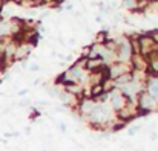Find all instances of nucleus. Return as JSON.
I'll list each match as a JSON object with an SVG mask.
<instances>
[{
	"instance_id": "f257e3e1",
	"label": "nucleus",
	"mask_w": 158,
	"mask_h": 151,
	"mask_svg": "<svg viewBox=\"0 0 158 151\" xmlns=\"http://www.w3.org/2000/svg\"><path fill=\"white\" fill-rule=\"evenodd\" d=\"M158 107V102L154 98H151L144 90L138 95V114H146L149 111H154Z\"/></svg>"
},
{
	"instance_id": "f03ea898",
	"label": "nucleus",
	"mask_w": 158,
	"mask_h": 151,
	"mask_svg": "<svg viewBox=\"0 0 158 151\" xmlns=\"http://www.w3.org/2000/svg\"><path fill=\"white\" fill-rule=\"evenodd\" d=\"M131 72V67L127 63H115L109 67V75L112 79H115L117 76L120 75H124V73H129Z\"/></svg>"
},
{
	"instance_id": "7ed1b4c3",
	"label": "nucleus",
	"mask_w": 158,
	"mask_h": 151,
	"mask_svg": "<svg viewBox=\"0 0 158 151\" xmlns=\"http://www.w3.org/2000/svg\"><path fill=\"white\" fill-rule=\"evenodd\" d=\"M131 81H132V73L129 72V73H124V75L117 76V78L114 79V86H115V89H117V87H123V86L129 84Z\"/></svg>"
},
{
	"instance_id": "20e7f679",
	"label": "nucleus",
	"mask_w": 158,
	"mask_h": 151,
	"mask_svg": "<svg viewBox=\"0 0 158 151\" xmlns=\"http://www.w3.org/2000/svg\"><path fill=\"white\" fill-rule=\"evenodd\" d=\"M123 5L127 9H138V0H123Z\"/></svg>"
},
{
	"instance_id": "39448f33",
	"label": "nucleus",
	"mask_w": 158,
	"mask_h": 151,
	"mask_svg": "<svg viewBox=\"0 0 158 151\" xmlns=\"http://www.w3.org/2000/svg\"><path fill=\"white\" fill-rule=\"evenodd\" d=\"M37 69H39V66H37V64H31V70H34V72H35Z\"/></svg>"
}]
</instances>
